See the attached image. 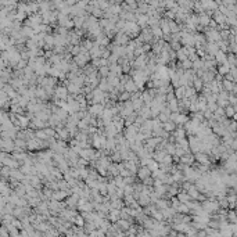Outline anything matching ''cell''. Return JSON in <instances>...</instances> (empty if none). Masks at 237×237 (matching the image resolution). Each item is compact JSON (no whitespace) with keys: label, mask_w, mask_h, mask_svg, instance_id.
I'll list each match as a JSON object with an SVG mask.
<instances>
[{"label":"cell","mask_w":237,"mask_h":237,"mask_svg":"<svg viewBox=\"0 0 237 237\" xmlns=\"http://www.w3.org/2000/svg\"><path fill=\"white\" fill-rule=\"evenodd\" d=\"M0 147H1V151L8 154H13L15 151V141L13 139H1L0 140Z\"/></svg>","instance_id":"1"},{"label":"cell","mask_w":237,"mask_h":237,"mask_svg":"<svg viewBox=\"0 0 237 237\" xmlns=\"http://www.w3.org/2000/svg\"><path fill=\"white\" fill-rule=\"evenodd\" d=\"M69 96V92L68 89H67V86H63V85H58L56 88V99H58V100H67Z\"/></svg>","instance_id":"2"},{"label":"cell","mask_w":237,"mask_h":237,"mask_svg":"<svg viewBox=\"0 0 237 237\" xmlns=\"http://www.w3.org/2000/svg\"><path fill=\"white\" fill-rule=\"evenodd\" d=\"M139 179H140V182L146 180V179H149V177L153 176V172L150 171L147 166H140L139 168V171H137V175H136Z\"/></svg>","instance_id":"3"},{"label":"cell","mask_w":237,"mask_h":237,"mask_svg":"<svg viewBox=\"0 0 237 237\" xmlns=\"http://www.w3.org/2000/svg\"><path fill=\"white\" fill-rule=\"evenodd\" d=\"M125 92L130 93V94H133V93L139 92V88H137V85L135 83V80H133V78L130 80H129L128 83L125 85Z\"/></svg>","instance_id":"4"},{"label":"cell","mask_w":237,"mask_h":237,"mask_svg":"<svg viewBox=\"0 0 237 237\" xmlns=\"http://www.w3.org/2000/svg\"><path fill=\"white\" fill-rule=\"evenodd\" d=\"M162 128H164V130H166L168 133L172 135V133L177 129V125L175 124V122H172V121H168L166 124H162Z\"/></svg>","instance_id":"5"},{"label":"cell","mask_w":237,"mask_h":237,"mask_svg":"<svg viewBox=\"0 0 237 237\" xmlns=\"http://www.w3.org/2000/svg\"><path fill=\"white\" fill-rule=\"evenodd\" d=\"M194 158H196V161L200 162V165H207V164H208V158H207V155H205L204 153L194 154Z\"/></svg>","instance_id":"6"},{"label":"cell","mask_w":237,"mask_h":237,"mask_svg":"<svg viewBox=\"0 0 237 237\" xmlns=\"http://www.w3.org/2000/svg\"><path fill=\"white\" fill-rule=\"evenodd\" d=\"M130 99H132V94L128 92H124V93H121L119 96H118V103H126V101H130Z\"/></svg>","instance_id":"7"},{"label":"cell","mask_w":237,"mask_h":237,"mask_svg":"<svg viewBox=\"0 0 237 237\" xmlns=\"http://www.w3.org/2000/svg\"><path fill=\"white\" fill-rule=\"evenodd\" d=\"M147 168L151 171V172H157L158 169H160V164H158L157 161H154L153 158L149 160V164H147Z\"/></svg>","instance_id":"8"},{"label":"cell","mask_w":237,"mask_h":237,"mask_svg":"<svg viewBox=\"0 0 237 237\" xmlns=\"http://www.w3.org/2000/svg\"><path fill=\"white\" fill-rule=\"evenodd\" d=\"M202 86H204V82H202L201 78H196V79L193 80V88L196 89V90H201Z\"/></svg>","instance_id":"9"},{"label":"cell","mask_w":237,"mask_h":237,"mask_svg":"<svg viewBox=\"0 0 237 237\" xmlns=\"http://www.w3.org/2000/svg\"><path fill=\"white\" fill-rule=\"evenodd\" d=\"M169 26H171V32H172V33L180 32V29H179V24H177L176 21H169Z\"/></svg>","instance_id":"10"},{"label":"cell","mask_w":237,"mask_h":237,"mask_svg":"<svg viewBox=\"0 0 237 237\" xmlns=\"http://www.w3.org/2000/svg\"><path fill=\"white\" fill-rule=\"evenodd\" d=\"M182 68L185 69V71H190V69H193V61H190L189 58L185 60L182 63Z\"/></svg>","instance_id":"11"},{"label":"cell","mask_w":237,"mask_h":237,"mask_svg":"<svg viewBox=\"0 0 237 237\" xmlns=\"http://www.w3.org/2000/svg\"><path fill=\"white\" fill-rule=\"evenodd\" d=\"M169 46H171V49H172V50H173V52H179V50H182V49H183V47H182V43H180V42H173V40H172V42H171V43H169Z\"/></svg>","instance_id":"12"},{"label":"cell","mask_w":237,"mask_h":237,"mask_svg":"<svg viewBox=\"0 0 237 237\" xmlns=\"http://www.w3.org/2000/svg\"><path fill=\"white\" fill-rule=\"evenodd\" d=\"M222 86L226 89V90H232L233 89V83L230 82V80H223V83H222Z\"/></svg>","instance_id":"13"},{"label":"cell","mask_w":237,"mask_h":237,"mask_svg":"<svg viewBox=\"0 0 237 237\" xmlns=\"http://www.w3.org/2000/svg\"><path fill=\"white\" fill-rule=\"evenodd\" d=\"M226 115L227 117H233L234 115V113H236V108H233V107H226Z\"/></svg>","instance_id":"14"},{"label":"cell","mask_w":237,"mask_h":237,"mask_svg":"<svg viewBox=\"0 0 237 237\" xmlns=\"http://www.w3.org/2000/svg\"><path fill=\"white\" fill-rule=\"evenodd\" d=\"M229 72V68H227V65H223V67H219V74H227Z\"/></svg>","instance_id":"15"},{"label":"cell","mask_w":237,"mask_h":237,"mask_svg":"<svg viewBox=\"0 0 237 237\" xmlns=\"http://www.w3.org/2000/svg\"><path fill=\"white\" fill-rule=\"evenodd\" d=\"M179 198H180L182 201H187V200H190V196H187V194H185V193H182V194H179Z\"/></svg>","instance_id":"16"},{"label":"cell","mask_w":237,"mask_h":237,"mask_svg":"<svg viewBox=\"0 0 237 237\" xmlns=\"http://www.w3.org/2000/svg\"><path fill=\"white\" fill-rule=\"evenodd\" d=\"M216 58H218V61H225L226 60V57H225V54H223V53H218Z\"/></svg>","instance_id":"17"}]
</instances>
